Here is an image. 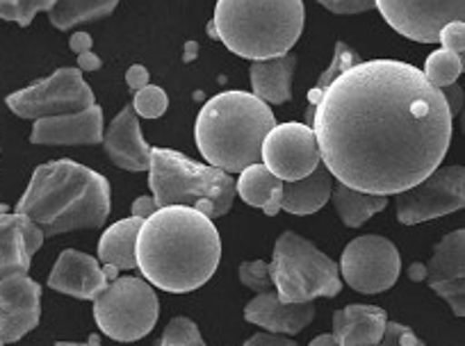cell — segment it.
<instances>
[{"mask_svg":"<svg viewBox=\"0 0 465 346\" xmlns=\"http://www.w3.org/2000/svg\"><path fill=\"white\" fill-rule=\"evenodd\" d=\"M274 125V112L265 101L247 92H223L201 107L196 146L210 166L240 173L261 162L262 139Z\"/></svg>","mask_w":465,"mask_h":346,"instance_id":"cell-4","label":"cell"},{"mask_svg":"<svg viewBox=\"0 0 465 346\" xmlns=\"http://www.w3.org/2000/svg\"><path fill=\"white\" fill-rule=\"evenodd\" d=\"M44 232L30 217L19 213L0 214V276L30 269V260L42 249Z\"/></svg>","mask_w":465,"mask_h":346,"instance_id":"cell-18","label":"cell"},{"mask_svg":"<svg viewBox=\"0 0 465 346\" xmlns=\"http://www.w3.org/2000/svg\"><path fill=\"white\" fill-rule=\"evenodd\" d=\"M308 346H338V341L333 340V335H320L315 337Z\"/></svg>","mask_w":465,"mask_h":346,"instance_id":"cell-44","label":"cell"},{"mask_svg":"<svg viewBox=\"0 0 465 346\" xmlns=\"http://www.w3.org/2000/svg\"><path fill=\"white\" fill-rule=\"evenodd\" d=\"M7 210H10V208H7V205H3V203H0V214H3V213H7Z\"/></svg>","mask_w":465,"mask_h":346,"instance_id":"cell-45","label":"cell"},{"mask_svg":"<svg viewBox=\"0 0 465 346\" xmlns=\"http://www.w3.org/2000/svg\"><path fill=\"white\" fill-rule=\"evenodd\" d=\"M333 192V176L326 166H317L312 173L299 181L283 183V196H281V210L290 214H312L326 205Z\"/></svg>","mask_w":465,"mask_h":346,"instance_id":"cell-23","label":"cell"},{"mask_svg":"<svg viewBox=\"0 0 465 346\" xmlns=\"http://www.w3.org/2000/svg\"><path fill=\"white\" fill-rule=\"evenodd\" d=\"M69 46H71V51L75 53V55H80V53L92 51V46H94L92 35H87V33H75L74 37H71Z\"/></svg>","mask_w":465,"mask_h":346,"instance_id":"cell-41","label":"cell"},{"mask_svg":"<svg viewBox=\"0 0 465 346\" xmlns=\"http://www.w3.org/2000/svg\"><path fill=\"white\" fill-rule=\"evenodd\" d=\"M158 346H205L199 326L187 317H176L164 328Z\"/></svg>","mask_w":465,"mask_h":346,"instance_id":"cell-31","label":"cell"},{"mask_svg":"<svg viewBox=\"0 0 465 346\" xmlns=\"http://www.w3.org/2000/svg\"><path fill=\"white\" fill-rule=\"evenodd\" d=\"M110 205L112 190L105 176L74 160H55L35 169L15 210L33 219L44 237H55L101 228Z\"/></svg>","mask_w":465,"mask_h":346,"instance_id":"cell-3","label":"cell"},{"mask_svg":"<svg viewBox=\"0 0 465 346\" xmlns=\"http://www.w3.org/2000/svg\"><path fill=\"white\" fill-rule=\"evenodd\" d=\"M103 146H105V153L112 164L119 166V169L149 171L151 146L142 137L140 119H137L133 105L124 107L114 116L107 133L103 134Z\"/></svg>","mask_w":465,"mask_h":346,"instance_id":"cell-19","label":"cell"},{"mask_svg":"<svg viewBox=\"0 0 465 346\" xmlns=\"http://www.w3.org/2000/svg\"><path fill=\"white\" fill-rule=\"evenodd\" d=\"M377 10L401 37L436 44L450 21L465 19V0H374Z\"/></svg>","mask_w":465,"mask_h":346,"instance_id":"cell-13","label":"cell"},{"mask_svg":"<svg viewBox=\"0 0 465 346\" xmlns=\"http://www.w3.org/2000/svg\"><path fill=\"white\" fill-rule=\"evenodd\" d=\"M160 303L153 287L142 278H114L94 299V321L114 341H137L158 323Z\"/></svg>","mask_w":465,"mask_h":346,"instance_id":"cell-8","label":"cell"},{"mask_svg":"<svg viewBox=\"0 0 465 346\" xmlns=\"http://www.w3.org/2000/svg\"><path fill=\"white\" fill-rule=\"evenodd\" d=\"M119 0H55L48 19L57 30H69L78 24L98 21L116 10Z\"/></svg>","mask_w":465,"mask_h":346,"instance_id":"cell-27","label":"cell"},{"mask_svg":"<svg viewBox=\"0 0 465 346\" xmlns=\"http://www.w3.org/2000/svg\"><path fill=\"white\" fill-rule=\"evenodd\" d=\"M333 15H361L374 7V0H317Z\"/></svg>","mask_w":465,"mask_h":346,"instance_id":"cell-36","label":"cell"},{"mask_svg":"<svg viewBox=\"0 0 465 346\" xmlns=\"http://www.w3.org/2000/svg\"><path fill=\"white\" fill-rule=\"evenodd\" d=\"M0 346H3V341H0Z\"/></svg>","mask_w":465,"mask_h":346,"instance_id":"cell-46","label":"cell"},{"mask_svg":"<svg viewBox=\"0 0 465 346\" xmlns=\"http://www.w3.org/2000/svg\"><path fill=\"white\" fill-rule=\"evenodd\" d=\"M242 346H297V341L292 337H283L281 332H256L253 337H249Z\"/></svg>","mask_w":465,"mask_h":346,"instance_id":"cell-37","label":"cell"},{"mask_svg":"<svg viewBox=\"0 0 465 346\" xmlns=\"http://www.w3.org/2000/svg\"><path fill=\"white\" fill-rule=\"evenodd\" d=\"M465 232L454 231L442 237L433 249L431 262L424 267V278L438 296L450 303L456 317L465 314Z\"/></svg>","mask_w":465,"mask_h":346,"instance_id":"cell-15","label":"cell"},{"mask_svg":"<svg viewBox=\"0 0 465 346\" xmlns=\"http://www.w3.org/2000/svg\"><path fill=\"white\" fill-rule=\"evenodd\" d=\"M270 273L283 303H306L317 296L333 299L342 290L338 264L306 237L290 231L276 240Z\"/></svg>","mask_w":465,"mask_h":346,"instance_id":"cell-7","label":"cell"},{"mask_svg":"<svg viewBox=\"0 0 465 346\" xmlns=\"http://www.w3.org/2000/svg\"><path fill=\"white\" fill-rule=\"evenodd\" d=\"M116 278V267L107 264L105 269L96 258L80 251H62L48 276V287L75 299L94 301Z\"/></svg>","mask_w":465,"mask_h":346,"instance_id":"cell-16","label":"cell"},{"mask_svg":"<svg viewBox=\"0 0 465 346\" xmlns=\"http://www.w3.org/2000/svg\"><path fill=\"white\" fill-rule=\"evenodd\" d=\"M331 194H333V205L338 210L340 219L349 228H361L372 214L381 213L388 205L386 196L365 194V192L351 190V187L342 185V183H338L335 192H331Z\"/></svg>","mask_w":465,"mask_h":346,"instance_id":"cell-26","label":"cell"},{"mask_svg":"<svg viewBox=\"0 0 465 346\" xmlns=\"http://www.w3.org/2000/svg\"><path fill=\"white\" fill-rule=\"evenodd\" d=\"M55 0H0V19L28 28L39 12H51Z\"/></svg>","mask_w":465,"mask_h":346,"instance_id":"cell-30","label":"cell"},{"mask_svg":"<svg viewBox=\"0 0 465 346\" xmlns=\"http://www.w3.org/2000/svg\"><path fill=\"white\" fill-rule=\"evenodd\" d=\"M155 210H158V203H155L153 196H140V199H135V203H133V217L144 222V219H149Z\"/></svg>","mask_w":465,"mask_h":346,"instance_id":"cell-40","label":"cell"},{"mask_svg":"<svg viewBox=\"0 0 465 346\" xmlns=\"http://www.w3.org/2000/svg\"><path fill=\"white\" fill-rule=\"evenodd\" d=\"M422 74L433 87L442 89L459 80V75L463 74V60H460V55H456V53L440 48V51L431 53V55L427 57Z\"/></svg>","mask_w":465,"mask_h":346,"instance_id":"cell-29","label":"cell"},{"mask_svg":"<svg viewBox=\"0 0 465 346\" xmlns=\"http://www.w3.org/2000/svg\"><path fill=\"white\" fill-rule=\"evenodd\" d=\"M388 314L379 305L354 303L333 314V340L338 346H374L381 341Z\"/></svg>","mask_w":465,"mask_h":346,"instance_id":"cell-21","label":"cell"},{"mask_svg":"<svg viewBox=\"0 0 465 346\" xmlns=\"http://www.w3.org/2000/svg\"><path fill=\"white\" fill-rule=\"evenodd\" d=\"M140 228L142 219L137 217L122 219V222H116L114 226L107 228L103 232L101 242H98V260L116 269H135V246Z\"/></svg>","mask_w":465,"mask_h":346,"instance_id":"cell-25","label":"cell"},{"mask_svg":"<svg viewBox=\"0 0 465 346\" xmlns=\"http://www.w3.org/2000/svg\"><path fill=\"white\" fill-rule=\"evenodd\" d=\"M101 66H103L101 57H98L94 51H87V53H80L78 55V66H75V69L78 71H98Z\"/></svg>","mask_w":465,"mask_h":346,"instance_id":"cell-42","label":"cell"},{"mask_svg":"<svg viewBox=\"0 0 465 346\" xmlns=\"http://www.w3.org/2000/svg\"><path fill=\"white\" fill-rule=\"evenodd\" d=\"M297 69V55L288 53L283 57H272V60H258L252 64V87L253 96L265 103L283 105L292 98V78Z\"/></svg>","mask_w":465,"mask_h":346,"instance_id":"cell-22","label":"cell"},{"mask_svg":"<svg viewBox=\"0 0 465 346\" xmlns=\"http://www.w3.org/2000/svg\"><path fill=\"white\" fill-rule=\"evenodd\" d=\"M438 42L442 44L445 51L456 53V55H463L465 51V24L463 21H450L445 28L438 33Z\"/></svg>","mask_w":465,"mask_h":346,"instance_id":"cell-35","label":"cell"},{"mask_svg":"<svg viewBox=\"0 0 465 346\" xmlns=\"http://www.w3.org/2000/svg\"><path fill=\"white\" fill-rule=\"evenodd\" d=\"M465 205L463 166H438L424 181L400 192L395 201L397 219L404 226L445 217Z\"/></svg>","mask_w":465,"mask_h":346,"instance_id":"cell-10","label":"cell"},{"mask_svg":"<svg viewBox=\"0 0 465 346\" xmlns=\"http://www.w3.org/2000/svg\"><path fill=\"white\" fill-rule=\"evenodd\" d=\"M126 83H128V89H131L133 94L140 92V89H144L146 84H151L149 69L142 64H133L131 69L126 71Z\"/></svg>","mask_w":465,"mask_h":346,"instance_id":"cell-39","label":"cell"},{"mask_svg":"<svg viewBox=\"0 0 465 346\" xmlns=\"http://www.w3.org/2000/svg\"><path fill=\"white\" fill-rule=\"evenodd\" d=\"M312 317H315L312 301L283 303L276 292H262L244 308V319L249 323L262 326L270 332H281V335H297L312 321Z\"/></svg>","mask_w":465,"mask_h":346,"instance_id":"cell-20","label":"cell"},{"mask_svg":"<svg viewBox=\"0 0 465 346\" xmlns=\"http://www.w3.org/2000/svg\"><path fill=\"white\" fill-rule=\"evenodd\" d=\"M440 94L442 98H445L447 110H450L451 116H456L460 110H463V89H460L459 83L447 84V87L440 89Z\"/></svg>","mask_w":465,"mask_h":346,"instance_id":"cell-38","label":"cell"},{"mask_svg":"<svg viewBox=\"0 0 465 346\" xmlns=\"http://www.w3.org/2000/svg\"><path fill=\"white\" fill-rule=\"evenodd\" d=\"M137 267L155 287L173 294L199 290L217 272L222 240L213 219L187 205L158 208L142 222Z\"/></svg>","mask_w":465,"mask_h":346,"instance_id":"cell-2","label":"cell"},{"mask_svg":"<svg viewBox=\"0 0 465 346\" xmlns=\"http://www.w3.org/2000/svg\"><path fill=\"white\" fill-rule=\"evenodd\" d=\"M33 143L44 146H94L103 142V110L92 105L75 114L44 116L35 121Z\"/></svg>","mask_w":465,"mask_h":346,"instance_id":"cell-17","label":"cell"},{"mask_svg":"<svg viewBox=\"0 0 465 346\" xmlns=\"http://www.w3.org/2000/svg\"><path fill=\"white\" fill-rule=\"evenodd\" d=\"M344 282L361 294L391 290L401 272L400 251L381 235H363L349 242L340 260Z\"/></svg>","mask_w":465,"mask_h":346,"instance_id":"cell-11","label":"cell"},{"mask_svg":"<svg viewBox=\"0 0 465 346\" xmlns=\"http://www.w3.org/2000/svg\"><path fill=\"white\" fill-rule=\"evenodd\" d=\"M240 281H242L244 287L258 292V294L274 290L270 264L262 262V260H253V262L240 264Z\"/></svg>","mask_w":465,"mask_h":346,"instance_id":"cell-33","label":"cell"},{"mask_svg":"<svg viewBox=\"0 0 465 346\" xmlns=\"http://www.w3.org/2000/svg\"><path fill=\"white\" fill-rule=\"evenodd\" d=\"M235 194L247 205L265 210L267 217H274L281 210L283 181H279L262 162H256V164H249L247 169L240 171Z\"/></svg>","mask_w":465,"mask_h":346,"instance_id":"cell-24","label":"cell"},{"mask_svg":"<svg viewBox=\"0 0 465 346\" xmlns=\"http://www.w3.org/2000/svg\"><path fill=\"white\" fill-rule=\"evenodd\" d=\"M261 162L279 181L306 178L320 166V148L311 125L281 124L267 133L261 146Z\"/></svg>","mask_w":465,"mask_h":346,"instance_id":"cell-12","label":"cell"},{"mask_svg":"<svg viewBox=\"0 0 465 346\" xmlns=\"http://www.w3.org/2000/svg\"><path fill=\"white\" fill-rule=\"evenodd\" d=\"M7 107L21 119H44V116L75 114L96 105L92 87L83 80V71L66 66L57 69L51 78L37 80L21 92L5 98Z\"/></svg>","mask_w":465,"mask_h":346,"instance_id":"cell-9","label":"cell"},{"mask_svg":"<svg viewBox=\"0 0 465 346\" xmlns=\"http://www.w3.org/2000/svg\"><path fill=\"white\" fill-rule=\"evenodd\" d=\"M359 62H363L359 57V53L351 51V48H349L344 42L335 44L333 60H331L329 69H326L324 74L320 75V80H317V87L312 89L311 96H308L306 125H311V128H312V116H315V107H317V103H320V98H322V94H324V89L329 87V84L333 83V80L338 78L340 74H344V71H347V69H351V66H354V64H359Z\"/></svg>","mask_w":465,"mask_h":346,"instance_id":"cell-28","label":"cell"},{"mask_svg":"<svg viewBox=\"0 0 465 346\" xmlns=\"http://www.w3.org/2000/svg\"><path fill=\"white\" fill-rule=\"evenodd\" d=\"M169 98L164 89L155 87V84H146L144 89L135 92V101H133V110L140 114L142 119H160L167 112Z\"/></svg>","mask_w":465,"mask_h":346,"instance_id":"cell-32","label":"cell"},{"mask_svg":"<svg viewBox=\"0 0 465 346\" xmlns=\"http://www.w3.org/2000/svg\"><path fill=\"white\" fill-rule=\"evenodd\" d=\"M55 346H101V337L94 332V335H89V340L84 341V344H74V341H57Z\"/></svg>","mask_w":465,"mask_h":346,"instance_id":"cell-43","label":"cell"},{"mask_svg":"<svg viewBox=\"0 0 465 346\" xmlns=\"http://www.w3.org/2000/svg\"><path fill=\"white\" fill-rule=\"evenodd\" d=\"M303 21V0H217L208 35L244 60H272L292 51Z\"/></svg>","mask_w":465,"mask_h":346,"instance_id":"cell-5","label":"cell"},{"mask_svg":"<svg viewBox=\"0 0 465 346\" xmlns=\"http://www.w3.org/2000/svg\"><path fill=\"white\" fill-rule=\"evenodd\" d=\"M42 317V285L25 272L0 276V341L12 344L35 331Z\"/></svg>","mask_w":465,"mask_h":346,"instance_id":"cell-14","label":"cell"},{"mask_svg":"<svg viewBox=\"0 0 465 346\" xmlns=\"http://www.w3.org/2000/svg\"><path fill=\"white\" fill-rule=\"evenodd\" d=\"M374 346H427L409 326L404 323H397L388 319L386 331H383V337L379 344Z\"/></svg>","mask_w":465,"mask_h":346,"instance_id":"cell-34","label":"cell"},{"mask_svg":"<svg viewBox=\"0 0 465 346\" xmlns=\"http://www.w3.org/2000/svg\"><path fill=\"white\" fill-rule=\"evenodd\" d=\"M149 187L158 208L187 205L210 219L223 217L235 201V181L226 171L196 164L172 148H151Z\"/></svg>","mask_w":465,"mask_h":346,"instance_id":"cell-6","label":"cell"},{"mask_svg":"<svg viewBox=\"0 0 465 346\" xmlns=\"http://www.w3.org/2000/svg\"><path fill=\"white\" fill-rule=\"evenodd\" d=\"M440 89L406 62H359L322 94L312 116L326 171L351 190L400 194L433 173L451 143Z\"/></svg>","mask_w":465,"mask_h":346,"instance_id":"cell-1","label":"cell"}]
</instances>
